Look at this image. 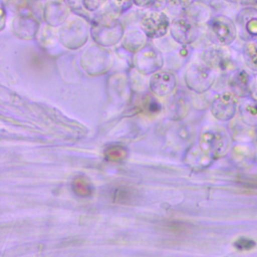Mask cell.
<instances>
[{
	"instance_id": "cell-4",
	"label": "cell",
	"mask_w": 257,
	"mask_h": 257,
	"mask_svg": "<svg viewBox=\"0 0 257 257\" xmlns=\"http://www.w3.org/2000/svg\"><path fill=\"white\" fill-rule=\"evenodd\" d=\"M210 29L220 45L227 46L233 43L237 37L235 23L227 16L219 15L210 21Z\"/></svg>"
},
{
	"instance_id": "cell-22",
	"label": "cell",
	"mask_w": 257,
	"mask_h": 257,
	"mask_svg": "<svg viewBox=\"0 0 257 257\" xmlns=\"http://www.w3.org/2000/svg\"><path fill=\"white\" fill-rule=\"evenodd\" d=\"M226 1H229V2H237L239 0H226Z\"/></svg>"
},
{
	"instance_id": "cell-9",
	"label": "cell",
	"mask_w": 257,
	"mask_h": 257,
	"mask_svg": "<svg viewBox=\"0 0 257 257\" xmlns=\"http://www.w3.org/2000/svg\"><path fill=\"white\" fill-rule=\"evenodd\" d=\"M238 24L249 38H257V9L247 7L241 10L237 16Z\"/></svg>"
},
{
	"instance_id": "cell-15",
	"label": "cell",
	"mask_w": 257,
	"mask_h": 257,
	"mask_svg": "<svg viewBox=\"0 0 257 257\" xmlns=\"http://www.w3.org/2000/svg\"><path fill=\"white\" fill-rule=\"evenodd\" d=\"M133 200V193L125 188H117L112 193V201L114 203L126 204Z\"/></svg>"
},
{
	"instance_id": "cell-17",
	"label": "cell",
	"mask_w": 257,
	"mask_h": 257,
	"mask_svg": "<svg viewBox=\"0 0 257 257\" xmlns=\"http://www.w3.org/2000/svg\"><path fill=\"white\" fill-rule=\"evenodd\" d=\"M252 98L257 100V72L253 73L252 76V81H251V86H250V94Z\"/></svg>"
},
{
	"instance_id": "cell-5",
	"label": "cell",
	"mask_w": 257,
	"mask_h": 257,
	"mask_svg": "<svg viewBox=\"0 0 257 257\" xmlns=\"http://www.w3.org/2000/svg\"><path fill=\"white\" fill-rule=\"evenodd\" d=\"M215 81V70L207 65H192L187 73V83L198 92L209 89Z\"/></svg>"
},
{
	"instance_id": "cell-2",
	"label": "cell",
	"mask_w": 257,
	"mask_h": 257,
	"mask_svg": "<svg viewBox=\"0 0 257 257\" xmlns=\"http://www.w3.org/2000/svg\"><path fill=\"white\" fill-rule=\"evenodd\" d=\"M200 146L203 152L209 157L218 158L228 151L230 139L222 130H210L202 135Z\"/></svg>"
},
{
	"instance_id": "cell-21",
	"label": "cell",
	"mask_w": 257,
	"mask_h": 257,
	"mask_svg": "<svg viewBox=\"0 0 257 257\" xmlns=\"http://www.w3.org/2000/svg\"><path fill=\"white\" fill-rule=\"evenodd\" d=\"M119 6H124V5H127L130 0H114Z\"/></svg>"
},
{
	"instance_id": "cell-7",
	"label": "cell",
	"mask_w": 257,
	"mask_h": 257,
	"mask_svg": "<svg viewBox=\"0 0 257 257\" xmlns=\"http://www.w3.org/2000/svg\"><path fill=\"white\" fill-rule=\"evenodd\" d=\"M244 68L236 69L233 71L229 77L228 84L231 88V91L240 97H246L250 94V86L252 81L253 73H250Z\"/></svg>"
},
{
	"instance_id": "cell-10",
	"label": "cell",
	"mask_w": 257,
	"mask_h": 257,
	"mask_svg": "<svg viewBox=\"0 0 257 257\" xmlns=\"http://www.w3.org/2000/svg\"><path fill=\"white\" fill-rule=\"evenodd\" d=\"M242 122L250 127H257V100L251 96L242 97L238 105Z\"/></svg>"
},
{
	"instance_id": "cell-23",
	"label": "cell",
	"mask_w": 257,
	"mask_h": 257,
	"mask_svg": "<svg viewBox=\"0 0 257 257\" xmlns=\"http://www.w3.org/2000/svg\"><path fill=\"white\" fill-rule=\"evenodd\" d=\"M256 1H257V0H256Z\"/></svg>"
},
{
	"instance_id": "cell-8",
	"label": "cell",
	"mask_w": 257,
	"mask_h": 257,
	"mask_svg": "<svg viewBox=\"0 0 257 257\" xmlns=\"http://www.w3.org/2000/svg\"><path fill=\"white\" fill-rule=\"evenodd\" d=\"M176 86L175 75L168 71L155 73L151 78V89L158 95L169 94Z\"/></svg>"
},
{
	"instance_id": "cell-16",
	"label": "cell",
	"mask_w": 257,
	"mask_h": 257,
	"mask_svg": "<svg viewBox=\"0 0 257 257\" xmlns=\"http://www.w3.org/2000/svg\"><path fill=\"white\" fill-rule=\"evenodd\" d=\"M256 246V243L253 239L248 237L238 238L234 242V247L239 251H250Z\"/></svg>"
},
{
	"instance_id": "cell-12",
	"label": "cell",
	"mask_w": 257,
	"mask_h": 257,
	"mask_svg": "<svg viewBox=\"0 0 257 257\" xmlns=\"http://www.w3.org/2000/svg\"><path fill=\"white\" fill-rule=\"evenodd\" d=\"M194 28L190 22L185 19L176 20L172 26V34L174 37L183 43L191 41V36L193 34Z\"/></svg>"
},
{
	"instance_id": "cell-20",
	"label": "cell",
	"mask_w": 257,
	"mask_h": 257,
	"mask_svg": "<svg viewBox=\"0 0 257 257\" xmlns=\"http://www.w3.org/2000/svg\"><path fill=\"white\" fill-rule=\"evenodd\" d=\"M135 2H136L138 5L145 6V5H149V4H151L152 2H154V0H135Z\"/></svg>"
},
{
	"instance_id": "cell-6",
	"label": "cell",
	"mask_w": 257,
	"mask_h": 257,
	"mask_svg": "<svg viewBox=\"0 0 257 257\" xmlns=\"http://www.w3.org/2000/svg\"><path fill=\"white\" fill-rule=\"evenodd\" d=\"M142 28L149 37H160L167 32L169 28V19L163 12H151L143 18Z\"/></svg>"
},
{
	"instance_id": "cell-1",
	"label": "cell",
	"mask_w": 257,
	"mask_h": 257,
	"mask_svg": "<svg viewBox=\"0 0 257 257\" xmlns=\"http://www.w3.org/2000/svg\"><path fill=\"white\" fill-rule=\"evenodd\" d=\"M204 62L213 70L219 72H233L237 69L235 59L229 49L221 46H212L203 54Z\"/></svg>"
},
{
	"instance_id": "cell-13",
	"label": "cell",
	"mask_w": 257,
	"mask_h": 257,
	"mask_svg": "<svg viewBox=\"0 0 257 257\" xmlns=\"http://www.w3.org/2000/svg\"><path fill=\"white\" fill-rule=\"evenodd\" d=\"M72 191L81 198H86L92 194L93 188L91 183L85 177H77L72 182Z\"/></svg>"
},
{
	"instance_id": "cell-14",
	"label": "cell",
	"mask_w": 257,
	"mask_h": 257,
	"mask_svg": "<svg viewBox=\"0 0 257 257\" xmlns=\"http://www.w3.org/2000/svg\"><path fill=\"white\" fill-rule=\"evenodd\" d=\"M125 155L126 151L121 146H110L104 151V157L109 162H120Z\"/></svg>"
},
{
	"instance_id": "cell-19",
	"label": "cell",
	"mask_w": 257,
	"mask_h": 257,
	"mask_svg": "<svg viewBox=\"0 0 257 257\" xmlns=\"http://www.w3.org/2000/svg\"><path fill=\"white\" fill-rule=\"evenodd\" d=\"M105 0H84V4L87 7V9H96L98 6H100Z\"/></svg>"
},
{
	"instance_id": "cell-18",
	"label": "cell",
	"mask_w": 257,
	"mask_h": 257,
	"mask_svg": "<svg viewBox=\"0 0 257 257\" xmlns=\"http://www.w3.org/2000/svg\"><path fill=\"white\" fill-rule=\"evenodd\" d=\"M147 107L149 112H158L160 109V103L155 98H149L147 101Z\"/></svg>"
},
{
	"instance_id": "cell-3",
	"label": "cell",
	"mask_w": 257,
	"mask_h": 257,
	"mask_svg": "<svg viewBox=\"0 0 257 257\" xmlns=\"http://www.w3.org/2000/svg\"><path fill=\"white\" fill-rule=\"evenodd\" d=\"M238 99L232 91H224L215 96L212 101V114L221 121L231 120L238 110Z\"/></svg>"
},
{
	"instance_id": "cell-11",
	"label": "cell",
	"mask_w": 257,
	"mask_h": 257,
	"mask_svg": "<svg viewBox=\"0 0 257 257\" xmlns=\"http://www.w3.org/2000/svg\"><path fill=\"white\" fill-rule=\"evenodd\" d=\"M242 57L245 66L252 73L257 72V43L247 41L242 47Z\"/></svg>"
}]
</instances>
